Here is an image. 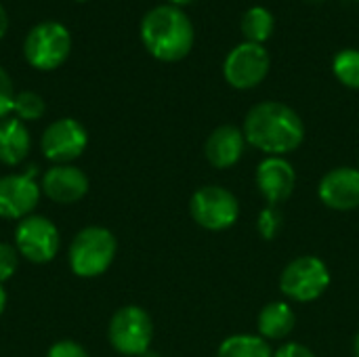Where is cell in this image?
<instances>
[{"instance_id": "15", "label": "cell", "mask_w": 359, "mask_h": 357, "mask_svg": "<svg viewBox=\"0 0 359 357\" xmlns=\"http://www.w3.org/2000/svg\"><path fill=\"white\" fill-rule=\"evenodd\" d=\"M246 149V137L244 130L233 124L217 126L206 143H204V156L210 166L215 168H231L240 162Z\"/></svg>"}, {"instance_id": "29", "label": "cell", "mask_w": 359, "mask_h": 357, "mask_svg": "<svg viewBox=\"0 0 359 357\" xmlns=\"http://www.w3.org/2000/svg\"><path fill=\"white\" fill-rule=\"evenodd\" d=\"M189 2H194V0H170V4H172V6H179V8L185 6V4H189Z\"/></svg>"}, {"instance_id": "5", "label": "cell", "mask_w": 359, "mask_h": 357, "mask_svg": "<svg viewBox=\"0 0 359 357\" xmlns=\"http://www.w3.org/2000/svg\"><path fill=\"white\" fill-rule=\"evenodd\" d=\"M328 286H330L328 265L313 255H303L292 259L280 276V290L297 303L318 301L328 290Z\"/></svg>"}, {"instance_id": "11", "label": "cell", "mask_w": 359, "mask_h": 357, "mask_svg": "<svg viewBox=\"0 0 359 357\" xmlns=\"http://www.w3.org/2000/svg\"><path fill=\"white\" fill-rule=\"evenodd\" d=\"M36 166H29L23 175L0 177V217L21 221L32 215L40 200V185L34 181Z\"/></svg>"}, {"instance_id": "9", "label": "cell", "mask_w": 359, "mask_h": 357, "mask_svg": "<svg viewBox=\"0 0 359 357\" xmlns=\"http://www.w3.org/2000/svg\"><path fill=\"white\" fill-rule=\"evenodd\" d=\"M269 53L263 44L255 42H242L229 50L223 63V76L225 80L240 90H248L259 86L267 72H269Z\"/></svg>"}, {"instance_id": "20", "label": "cell", "mask_w": 359, "mask_h": 357, "mask_svg": "<svg viewBox=\"0 0 359 357\" xmlns=\"http://www.w3.org/2000/svg\"><path fill=\"white\" fill-rule=\"evenodd\" d=\"M332 72L349 88H359V50L358 48H343L334 55Z\"/></svg>"}, {"instance_id": "12", "label": "cell", "mask_w": 359, "mask_h": 357, "mask_svg": "<svg viewBox=\"0 0 359 357\" xmlns=\"http://www.w3.org/2000/svg\"><path fill=\"white\" fill-rule=\"evenodd\" d=\"M257 187L269 206L286 202L297 185L294 166L284 156H267L257 166Z\"/></svg>"}, {"instance_id": "19", "label": "cell", "mask_w": 359, "mask_h": 357, "mask_svg": "<svg viewBox=\"0 0 359 357\" xmlns=\"http://www.w3.org/2000/svg\"><path fill=\"white\" fill-rule=\"evenodd\" d=\"M273 27H276V19L271 11H267L265 6H252L242 17V34L246 42L263 44L265 40L271 38Z\"/></svg>"}, {"instance_id": "7", "label": "cell", "mask_w": 359, "mask_h": 357, "mask_svg": "<svg viewBox=\"0 0 359 357\" xmlns=\"http://www.w3.org/2000/svg\"><path fill=\"white\" fill-rule=\"evenodd\" d=\"M191 219L208 231H225L240 219L238 198L221 185H204L189 200Z\"/></svg>"}, {"instance_id": "3", "label": "cell", "mask_w": 359, "mask_h": 357, "mask_svg": "<svg viewBox=\"0 0 359 357\" xmlns=\"http://www.w3.org/2000/svg\"><path fill=\"white\" fill-rule=\"evenodd\" d=\"M116 250L118 244L109 229L99 225L84 227L69 244V267L78 278H97L111 267Z\"/></svg>"}, {"instance_id": "8", "label": "cell", "mask_w": 359, "mask_h": 357, "mask_svg": "<svg viewBox=\"0 0 359 357\" xmlns=\"http://www.w3.org/2000/svg\"><path fill=\"white\" fill-rule=\"evenodd\" d=\"M17 252L32 263H48L61 248V236L53 221L40 215H29L17 223L15 229Z\"/></svg>"}, {"instance_id": "30", "label": "cell", "mask_w": 359, "mask_h": 357, "mask_svg": "<svg viewBox=\"0 0 359 357\" xmlns=\"http://www.w3.org/2000/svg\"><path fill=\"white\" fill-rule=\"evenodd\" d=\"M353 353H355V357H359V335L355 337V343H353Z\"/></svg>"}, {"instance_id": "32", "label": "cell", "mask_w": 359, "mask_h": 357, "mask_svg": "<svg viewBox=\"0 0 359 357\" xmlns=\"http://www.w3.org/2000/svg\"><path fill=\"white\" fill-rule=\"evenodd\" d=\"M76 2H86V0H76Z\"/></svg>"}, {"instance_id": "6", "label": "cell", "mask_w": 359, "mask_h": 357, "mask_svg": "<svg viewBox=\"0 0 359 357\" xmlns=\"http://www.w3.org/2000/svg\"><path fill=\"white\" fill-rule=\"evenodd\" d=\"M107 337L118 353L139 357L149 351L154 339V322L145 309L137 305H126L114 314L107 328Z\"/></svg>"}, {"instance_id": "2", "label": "cell", "mask_w": 359, "mask_h": 357, "mask_svg": "<svg viewBox=\"0 0 359 357\" xmlns=\"http://www.w3.org/2000/svg\"><path fill=\"white\" fill-rule=\"evenodd\" d=\"M141 40L158 61H181L194 46V23L185 11L172 4H160L145 13L141 21Z\"/></svg>"}, {"instance_id": "17", "label": "cell", "mask_w": 359, "mask_h": 357, "mask_svg": "<svg viewBox=\"0 0 359 357\" xmlns=\"http://www.w3.org/2000/svg\"><path fill=\"white\" fill-rule=\"evenodd\" d=\"M294 322H297V316L288 303L284 301L267 303L259 311V318H257L259 337H263L265 341H282L292 332Z\"/></svg>"}, {"instance_id": "26", "label": "cell", "mask_w": 359, "mask_h": 357, "mask_svg": "<svg viewBox=\"0 0 359 357\" xmlns=\"http://www.w3.org/2000/svg\"><path fill=\"white\" fill-rule=\"evenodd\" d=\"M273 357H316V353L301 343H286L273 353Z\"/></svg>"}, {"instance_id": "24", "label": "cell", "mask_w": 359, "mask_h": 357, "mask_svg": "<svg viewBox=\"0 0 359 357\" xmlns=\"http://www.w3.org/2000/svg\"><path fill=\"white\" fill-rule=\"evenodd\" d=\"M19 265V252L11 244H0V284L11 280Z\"/></svg>"}, {"instance_id": "25", "label": "cell", "mask_w": 359, "mask_h": 357, "mask_svg": "<svg viewBox=\"0 0 359 357\" xmlns=\"http://www.w3.org/2000/svg\"><path fill=\"white\" fill-rule=\"evenodd\" d=\"M46 357H88L86 349L82 345H78L76 341H59L48 349Z\"/></svg>"}, {"instance_id": "16", "label": "cell", "mask_w": 359, "mask_h": 357, "mask_svg": "<svg viewBox=\"0 0 359 357\" xmlns=\"http://www.w3.org/2000/svg\"><path fill=\"white\" fill-rule=\"evenodd\" d=\"M29 130L19 118H4L0 122V162L4 166H17L29 154Z\"/></svg>"}, {"instance_id": "4", "label": "cell", "mask_w": 359, "mask_h": 357, "mask_svg": "<svg viewBox=\"0 0 359 357\" xmlns=\"http://www.w3.org/2000/svg\"><path fill=\"white\" fill-rule=\"evenodd\" d=\"M72 50V36L59 21H42L34 25L23 40L25 61L40 69L50 72L65 63Z\"/></svg>"}, {"instance_id": "21", "label": "cell", "mask_w": 359, "mask_h": 357, "mask_svg": "<svg viewBox=\"0 0 359 357\" xmlns=\"http://www.w3.org/2000/svg\"><path fill=\"white\" fill-rule=\"evenodd\" d=\"M13 112L21 122H32V120H40L46 112V103L44 99L34 93V90H21L15 95V103H13Z\"/></svg>"}, {"instance_id": "13", "label": "cell", "mask_w": 359, "mask_h": 357, "mask_svg": "<svg viewBox=\"0 0 359 357\" xmlns=\"http://www.w3.org/2000/svg\"><path fill=\"white\" fill-rule=\"evenodd\" d=\"M322 204L332 210H355L359 208V168L339 166L326 173L318 185Z\"/></svg>"}, {"instance_id": "28", "label": "cell", "mask_w": 359, "mask_h": 357, "mask_svg": "<svg viewBox=\"0 0 359 357\" xmlns=\"http://www.w3.org/2000/svg\"><path fill=\"white\" fill-rule=\"evenodd\" d=\"M4 307H6V292H4V288H2V284H0V316H2V311H4Z\"/></svg>"}, {"instance_id": "22", "label": "cell", "mask_w": 359, "mask_h": 357, "mask_svg": "<svg viewBox=\"0 0 359 357\" xmlns=\"http://www.w3.org/2000/svg\"><path fill=\"white\" fill-rule=\"evenodd\" d=\"M257 229L265 240H273L280 229H282V213L278 210V206H267L261 210L259 221H257Z\"/></svg>"}, {"instance_id": "18", "label": "cell", "mask_w": 359, "mask_h": 357, "mask_svg": "<svg viewBox=\"0 0 359 357\" xmlns=\"http://www.w3.org/2000/svg\"><path fill=\"white\" fill-rule=\"evenodd\" d=\"M217 357H273V349L259 335H233L219 345Z\"/></svg>"}, {"instance_id": "1", "label": "cell", "mask_w": 359, "mask_h": 357, "mask_svg": "<svg viewBox=\"0 0 359 357\" xmlns=\"http://www.w3.org/2000/svg\"><path fill=\"white\" fill-rule=\"evenodd\" d=\"M242 130L246 141L267 156L290 154L305 139L301 116L282 101H263L250 107Z\"/></svg>"}, {"instance_id": "10", "label": "cell", "mask_w": 359, "mask_h": 357, "mask_svg": "<svg viewBox=\"0 0 359 357\" xmlns=\"http://www.w3.org/2000/svg\"><path fill=\"white\" fill-rule=\"evenodd\" d=\"M86 128L74 118H59L42 133V154L55 164H69L86 149Z\"/></svg>"}, {"instance_id": "31", "label": "cell", "mask_w": 359, "mask_h": 357, "mask_svg": "<svg viewBox=\"0 0 359 357\" xmlns=\"http://www.w3.org/2000/svg\"><path fill=\"white\" fill-rule=\"evenodd\" d=\"M139 357H160L158 353H154V351H145V353H141Z\"/></svg>"}, {"instance_id": "23", "label": "cell", "mask_w": 359, "mask_h": 357, "mask_svg": "<svg viewBox=\"0 0 359 357\" xmlns=\"http://www.w3.org/2000/svg\"><path fill=\"white\" fill-rule=\"evenodd\" d=\"M13 103H15V86L6 69L0 65V122L13 112Z\"/></svg>"}, {"instance_id": "27", "label": "cell", "mask_w": 359, "mask_h": 357, "mask_svg": "<svg viewBox=\"0 0 359 357\" xmlns=\"http://www.w3.org/2000/svg\"><path fill=\"white\" fill-rule=\"evenodd\" d=\"M6 29H8V15H6L4 6L0 4V38L6 34Z\"/></svg>"}, {"instance_id": "14", "label": "cell", "mask_w": 359, "mask_h": 357, "mask_svg": "<svg viewBox=\"0 0 359 357\" xmlns=\"http://www.w3.org/2000/svg\"><path fill=\"white\" fill-rule=\"evenodd\" d=\"M42 194L55 204H74L88 191V177L72 164H55L40 183Z\"/></svg>"}]
</instances>
